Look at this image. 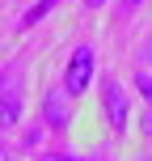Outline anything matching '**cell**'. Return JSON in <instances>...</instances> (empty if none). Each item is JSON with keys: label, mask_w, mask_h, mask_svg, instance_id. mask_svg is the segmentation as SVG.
<instances>
[{"label": "cell", "mask_w": 152, "mask_h": 161, "mask_svg": "<svg viewBox=\"0 0 152 161\" xmlns=\"http://www.w3.org/2000/svg\"><path fill=\"white\" fill-rule=\"evenodd\" d=\"M93 47L89 42H80L72 47V59H68V72H64V85H68V97H80L89 89V80H93Z\"/></svg>", "instance_id": "1"}, {"label": "cell", "mask_w": 152, "mask_h": 161, "mask_svg": "<svg viewBox=\"0 0 152 161\" xmlns=\"http://www.w3.org/2000/svg\"><path fill=\"white\" fill-rule=\"evenodd\" d=\"M21 119V85L17 72H0V131Z\"/></svg>", "instance_id": "2"}, {"label": "cell", "mask_w": 152, "mask_h": 161, "mask_svg": "<svg viewBox=\"0 0 152 161\" xmlns=\"http://www.w3.org/2000/svg\"><path fill=\"white\" fill-rule=\"evenodd\" d=\"M102 97H106V119H110V127L123 136V131H127V97H123V85L118 80H106Z\"/></svg>", "instance_id": "3"}, {"label": "cell", "mask_w": 152, "mask_h": 161, "mask_svg": "<svg viewBox=\"0 0 152 161\" xmlns=\"http://www.w3.org/2000/svg\"><path fill=\"white\" fill-rule=\"evenodd\" d=\"M47 123L51 127H68V110L59 102V93H47Z\"/></svg>", "instance_id": "4"}, {"label": "cell", "mask_w": 152, "mask_h": 161, "mask_svg": "<svg viewBox=\"0 0 152 161\" xmlns=\"http://www.w3.org/2000/svg\"><path fill=\"white\" fill-rule=\"evenodd\" d=\"M55 4H59V0H38V4H34L30 13L21 17V25H25V30H30V25H34V21H42V17H47V13H51V8H55Z\"/></svg>", "instance_id": "5"}, {"label": "cell", "mask_w": 152, "mask_h": 161, "mask_svg": "<svg viewBox=\"0 0 152 161\" xmlns=\"http://www.w3.org/2000/svg\"><path fill=\"white\" fill-rule=\"evenodd\" d=\"M135 89L144 93V102L152 106V76H148V72H135Z\"/></svg>", "instance_id": "6"}, {"label": "cell", "mask_w": 152, "mask_h": 161, "mask_svg": "<svg viewBox=\"0 0 152 161\" xmlns=\"http://www.w3.org/2000/svg\"><path fill=\"white\" fill-rule=\"evenodd\" d=\"M38 140H42V127H38V123H34V127H30V131H25V136H21V148H34V144H38Z\"/></svg>", "instance_id": "7"}, {"label": "cell", "mask_w": 152, "mask_h": 161, "mask_svg": "<svg viewBox=\"0 0 152 161\" xmlns=\"http://www.w3.org/2000/svg\"><path fill=\"white\" fill-rule=\"evenodd\" d=\"M139 4H144V0H123V13H135Z\"/></svg>", "instance_id": "8"}, {"label": "cell", "mask_w": 152, "mask_h": 161, "mask_svg": "<svg viewBox=\"0 0 152 161\" xmlns=\"http://www.w3.org/2000/svg\"><path fill=\"white\" fill-rule=\"evenodd\" d=\"M85 4H89V8H102V4H106V0H85Z\"/></svg>", "instance_id": "9"}]
</instances>
